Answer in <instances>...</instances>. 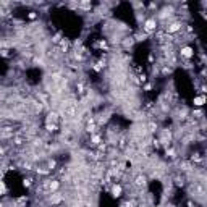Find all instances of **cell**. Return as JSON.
I'll return each instance as SVG.
<instances>
[{
	"label": "cell",
	"instance_id": "6da1fadb",
	"mask_svg": "<svg viewBox=\"0 0 207 207\" xmlns=\"http://www.w3.org/2000/svg\"><path fill=\"white\" fill-rule=\"evenodd\" d=\"M142 29H144L146 34L154 33V31L157 29V20H155V18H149V20H146V23L142 24Z\"/></svg>",
	"mask_w": 207,
	"mask_h": 207
},
{
	"label": "cell",
	"instance_id": "8992f818",
	"mask_svg": "<svg viewBox=\"0 0 207 207\" xmlns=\"http://www.w3.org/2000/svg\"><path fill=\"white\" fill-rule=\"evenodd\" d=\"M62 201H63V196H62L58 191L57 193H52V196L49 197V202L50 204H58V202H62Z\"/></svg>",
	"mask_w": 207,
	"mask_h": 207
},
{
	"label": "cell",
	"instance_id": "5b68a950",
	"mask_svg": "<svg viewBox=\"0 0 207 207\" xmlns=\"http://www.w3.org/2000/svg\"><path fill=\"white\" fill-rule=\"evenodd\" d=\"M58 117H60V113L57 110H50L49 112V115H47V123H57V120H58Z\"/></svg>",
	"mask_w": 207,
	"mask_h": 207
},
{
	"label": "cell",
	"instance_id": "ba28073f",
	"mask_svg": "<svg viewBox=\"0 0 207 207\" xmlns=\"http://www.w3.org/2000/svg\"><path fill=\"white\" fill-rule=\"evenodd\" d=\"M121 186L120 185H113V188H112V196L113 197H120L121 196Z\"/></svg>",
	"mask_w": 207,
	"mask_h": 207
},
{
	"label": "cell",
	"instance_id": "30bf717a",
	"mask_svg": "<svg viewBox=\"0 0 207 207\" xmlns=\"http://www.w3.org/2000/svg\"><path fill=\"white\" fill-rule=\"evenodd\" d=\"M133 42H134V39H133V37H125V39L121 41V44H123V47H131V46H133Z\"/></svg>",
	"mask_w": 207,
	"mask_h": 207
},
{
	"label": "cell",
	"instance_id": "52a82bcc",
	"mask_svg": "<svg viewBox=\"0 0 207 207\" xmlns=\"http://www.w3.org/2000/svg\"><path fill=\"white\" fill-rule=\"evenodd\" d=\"M172 15H173V8H168V7H167V8H164V10L160 11L159 18H160V20H165L167 16H172Z\"/></svg>",
	"mask_w": 207,
	"mask_h": 207
},
{
	"label": "cell",
	"instance_id": "5bb4252c",
	"mask_svg": "<svg viewBox=\"0 0 207 207\" xmlns=\"http://www.w3.org/2000/svg\"><path fill=\"white\" fill-rule=\"evenodd\" d=\"M175 183H177V186H183L185 185V178L183 177H177L175 178Z\"/></svg>",
	"mask_w": 207,
	"mask_h": 207
},
{
	"label": "cell",
	"instance_id": "4fadbf2b",
	"mask_svg": "<svg viewBox=\"0 0 207 207\" xmlns=\"http://www.w3.org/2000/svg\"><path fill=\"white\" fill-rule=\"evenodd\" d=\"M5 193H7V186H5V183L0 180V196H3Z\"/></svg>",
	"mask_w": 207,
	"mask_h": 207
},
{
	"label": "cell",
	"instance_id": "7c38bea8",
	"mask_svg": "<svg viewBox=\"0 0 207 207\" xmlns=\"http://www.w3.org/2000/svg\"><path fill=\"white\" fill-rule=\"evenodd\" d=\"M100 141H102V139H100V136H99V134H92V136H91V142L94 144V146H99Z\"/></svg>",
	"mask_w": 207,
	"mask_h": 207
},
{
	"label": "cell",
	"instance_id": "e0dca14e",
	"mask_svg": "<svg viewBox=\"0 0 207 207\" xmlns=\"http://www.w3.org/2000/svg\"><path fill=\"white\" fill-rule=\"evenodd\" d=\"M167 155H168V157H175V150H173V149L167 150Z\"/></svg>",
	"mask_w": 207,
	"mask_h": 207
},
{
	"label": "cell",
	"instance_id": "9a60e30c",
	"mask_svg": "<svg viewBox=\"0 0 207 207\" xmlns=\"http://www.w3.org/2000/svg\"><path fill=\"white\" fill-rule=\"evenodd\" d=\"M121 207H136V202L134 201H126V202H123Z\"/></svg>",
	"mask_w": 207,
	"mask_h": 207
},
{
	"label": "cell",
	"instance_id": "3957f363",
	"mask_svg": "<svg viewBox=\"0 0 207 207\" xmlns=\"http://www.w3.org/2000/svg\"><path fill=\"white\" fill-rule=\"evenodd\" d=\"M134 185H136V188H146L147 186V177L146 175H137V177L134 178Z\"/></svg>",
	"mask_w": 207,
	"mask_h": 207
},
{
	"label": "cell",
	"instance_id": "9c48e42d",
	"mask_svg": "<svg viewBox=\"0 0 207 207\" xmlns=\"http://www.w3.org/2000/svg\"><path fill=\"white\" fill-rule=\"evenodd\" d=\"M204 104H205V97H204V96L194 97V105H196V107H202Z\"/></svg>",
	"mask_w": 207,
	"mask_h": 207
},
{
	"label": "cell",
	"instance_id": "7a4b0ae2",
	"mask_svg": "<svg viewBox=\"0 0 207 207\" xmlns=\"http://www.w3.org/2000/svg\"><path fill=\"white\" fill-rule=\"evenodd\" d=\"M181 28H183V24H181L180 21L168 23V24H167V33H168V34H175V33H178Z\"/></svg>",
	"mask_w": 207,
	"mask_h": 207
},
{
	"label": "cell",
	"instance_id": "2e32d148",
	"mask_svg": "<svg viewBox=\"0 0 207 207\" xmlns=\"http://www.w3.org/2000/svg\"><path fill=\"white\" fill-rule=\"evenodd\" d=\"M33 185V178H24L23 180V186H31Z\"/></svg>",
	"mask_w": 207,
	"mask_h": 207
},
{
	"label": "cell",
	"instance_id": "277c9868",
	"mask_svg": "<svg viewBox=\"0 0 207 207\" xmlns=\"http://www.w3.org/2000/svg\"><path fill=\"white\" fill-rule=\"evenodd\" d=\"M180 54H181V57H185V58H191L193 55H194V50L191 49V47H188V46H185V47H181V50H180Z\"/></svg>",
	"mask_w": 207,
	"mask_h": 207
},
{
	"label": "cell",
	"instance_id": "8fae6325",
	"mask_svg": "<svg viewBox=\"0 0 207 207\" xmlns=\"http://www.w3.org/2000/svg\"><path fill=\"white\" fill-rule=\"evenodd\" d=\"M46 129L50 131V133H54V131L58 129V126H57V123H46Z\"/></svg>",
	"mask_w": 207,
	"mask_h": 207
}]
</instances>
